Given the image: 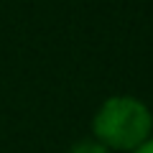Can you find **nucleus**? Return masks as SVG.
<instances>
[{"instance_id":"1","label":"nucleus","mask_w":153,"mask_h":153,"mask_svg":"<svg viewBox=\"0 0 153 153\" xmlns=\"http://www.w3.org/2000/svg\"><path fill=\"white\" fill-rule=\"evenodd\" d=\"M153 135V115L143 100L133 94H112L97 107L92 117V138L110 153H130Z\"/></svg>"},{"instance_id":"2","label":"nucleus","mask_w":153,"mask_h":153,"mask_svg":"<svg viewBox=\"0 0 153 153\" xmlns=\"http://www.w3.org/2000/svg\"><path fill=\"white\" fill-rule=\"evenodd\" d=\"M69 153H110V151H107V148H105L100 140H94V138L89 135V138H82V140H76L74 146L69 148Z\"/></svg>"},{"instance_id":"3","label":"nucleus","mask_w":153,"mask_h":153,"mask_svg":"<svg viewBox=\"0 0 153 153\" xmlns=\"http://www.w3.org/2000/svg\"><path fill=\"white\" fill-rule=\"evenodd\" d=\"M130 153H153V135L148 138V140H143V143H140L138 148H133Z\"/></svg>"}]
</instances>
